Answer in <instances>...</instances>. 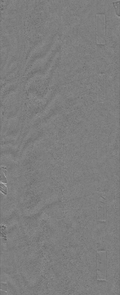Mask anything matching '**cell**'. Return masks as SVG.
Instances as JSON below:
<instances>
[{"instance_id":"4","label":"cell","mask_w":120,"mask_h":295,"mask_svg":"<svg viewBox=\"0 0 120 295\" xmlns=\"http://www.w3.org/2000/svg\"><path fill=\"white\" fill-rule=\"evenodd\" d=\"M1 190L5 194H6V188L3 184H1Z\"/></svg>"},{"instance_id":"1","label":"cell","mask_w":120,"mask_h":295,"mask_svg":"<svg viewBox=\"0 0 120 295\" xmlns=\"http://www.w3.org/2000/svg\"><path fill=\"white\" fill-rule=\"evenodd\" d=\"M97 39L99 43L105 44V16L104 15H97Z\"/></svg>"},{"instance_id":"3","label":"cell","mask_w":120,"mask_h":295,"mask_svg":"<svg viewBox=\"0 0 120 295\" xmlns=\"http://www.w3.org/2000/svg\"><path fill=\"white\" fill-rule=\"evenodd\" d=\"M120 1H118L113 3L116 14L120 16Z\"/></svg>"},{"instance_id":"2","label":"cell","mask_w":120,"mask_h":295,"mask_svg":"<svg viewBox=\"0 0 120 295\" xmlns=\"http://www.w3.org/2000/svg\"><path fill=\"white\" fill-rule=\"evenodd\" d=\"M98 258V271L101 279H104L105 275V254H99Z\"/></svg>"}]
</instances>
